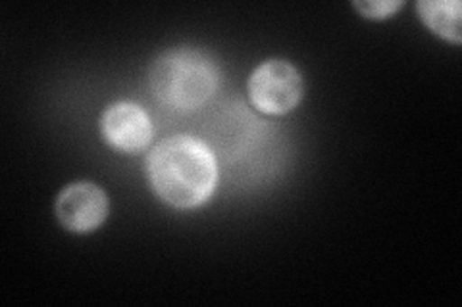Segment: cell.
<instances>
[{"label":"cell","mask_w":462,"mask_h":307,"mask_svg":"<svg viewBox=\"0 0 462 307\" xmlns=\"http://www.w3.org/2000/svg\"><path fill=\"white\" fill-rule=\"evenodd\" d=\"M147 173L158 198L178 210L202 206L218 185V164L208 146L185 135L158 142L149 154Z\"/></svg>","instance_id":"cell-1"},{"label":"cell","mask_w":462,"mask_h":307,"mask_svg":"<svg viewBox=\"0 0 462 307\" xmlns=\"http://www.w3.org/2000/svg\"><path fill=\"white\" fill-rule=\"evenodd\" d=\"M302 96L299 69L285 60L260 64L249 79V98L253 106L270 115H283L297 108Z\"/></svg>","instance_id":"cell-3"},{"label":"cell","mask_w":462,"mask_h":307,"mask_svg":"<svg viewBox=\"0 0 462 307\" xmlns=\"http://www.w3.org/2000/svg\"><path fill=\"white\" fill-rule=\"evenodd\" d=\"M100 131L112 149L135 154L152 139V123L147 112L132 102H118L110 106L100 120Z\"/></svg>","instance_id":"cell-5"},{"label":"cell","mask_w":462,"mask_h":307,"mask_svg":"<svg viewBox=\"0 0 462 307\" xmlns=\"http://www.w3.org/2000/svg\"><path fill=\"white\" fill-rule=\"evenodd\" d=\"M152 95L164 106L193 112L205 106L220 85V69L208 54L173 49L156 58L149 71Z\"/></svg>","instance_id":"cell-2"},{"label":"cell","mask_w":462,"mask_h":307,"mask_svg":"<svg viewBox=\"0 0 462 307\" xmlns=\"http://www.w3.org/2000/svg\"><path fill=\"white\" fill-rule=\"evenodd\" d=\"M108 196L103 188L89 181L68 185L56 198V217L60 225L69 230L85 235L105 223L108 217Z\"/></svg>","instance_id":"cell-4"},{"label":"cell","mask_w":462,"mask_h":307,"mask_svg":"<svg viewBox=\"0 0 462 307\" xmlns=\"http://www.w3.org/2000/svg\"><path fill=\"white\" fill-rule=\"evenodd\" d=\"M416 10L426 27L441 39L457 42V45L462 41V12L458 0H422L416 5Z\"/></svg>","instance_id":"cell-6"},{"label":"cell","mask_w":462,"mask_h":307,"mask_svg":"<svg viewBox=\"0 0 462 307\" xmlns=\"http://www.w3.org/2000/svg\"><path fill=\"white\" fill-rule=\"evenodd\" d=\"M365 18L383 20L393 16V14L402 8V3H392V0H378V3H355L353 5Z\"/></svg>","instance_id":"cell-7"}]
</instances>
